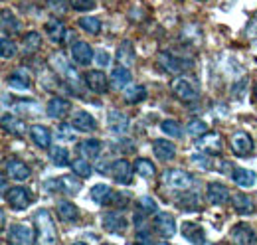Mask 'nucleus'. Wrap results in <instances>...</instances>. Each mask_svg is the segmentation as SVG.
Returning a JSON list of instances; mask_svg holds the SVG:
<instances>
[{
	"instance_id": "obj_1",
	"label": "nucleus",
	"mask_w": 257,
	"mask_h": 245,
	"mask_svg": "<svg viewBox=\"0 0 257 245\" xmlns=\"http://www.w3.org/2000/svg\"><path fill=\"white\" fill-rule=\"evenodd\" d=\"M170 91L182 103H194V101L200 99V83H198V79L194 75L178 73L170 81Z\"/></svg>"
},
{
	"instance_id": "obj_50",
	"label": "nucleus",
	"mask_w": 257,
	"mask_h": 245,
	"mask_svg": "<svg viewBox=\"0 0 257 245\" xmlns=\"http://www.w3.org/2000/svg\"><path fill=\"white\" fill-rule=\"evenodd\" d=\"M243 34H245L249 40H257V10L251 14V18L247 20V26H245Z\"/></svg>"
},
{
	"instance_id": "obj_16",
	"label": "nucleus",
	"mask_w": 257,
	"mask_h": 245,
	"mask_svg": "<svg viewBox=\"0 0 257 245\" xmlns=\"http://www.w3.org/2000/svg\"><path fill=\"white\" fill-rule=\"evenodd\" d=\"M206 198L210 204L214 206H222V204H227L231 200V192L229 188L222 182H210L208 188H206Z\"/></svg>"
},
{
	"instance_id": "obj_10",
	"label": "nucleus",
	"mask_w": 257,
	"mask_h": 245,
	"mask_svg": "<svg viewBox=\"0 0 257 245\" xmlns=\"http://www.w3.org/2000/svg\"><path fill=\"white\" fill-rule=\"evenodd\" d=\"M229 147L235 156H249L255 149V143L247 131H235L229 139Z\"/></svg>"
},
{
	"instance_id": "obj_42",
	"label": "nucleus",
	"mask_w": 257,
	"mask_h": 245,
	"mask_svg": "<svg viewBox=\"0 0 257 245\" xmlns=\"http://www.w3.org/2000/svg\"><path fill=\"white\" fill-rule=\"evenodd\" d=\"M180 40H182V44L186 42V44H200V40H202V30L196 26V24H188V26H184L182 32H180Z\"/></svg>"
},
{
	"instance_id": "obj_28",
	"label": "nucleus",
	"mask_w": 257,
	"mask_h": 245,
	"mask_svg": "<svg viewBox=\"0 0 257 245\" xmlns=\"http://www.w3.org/2000/svg\"><path fill=\"white\" fill-rule=\"evenodd\" d=\"M109 81H111V87L113 89H125L128 83H131V71H128L127 65H117V67H113V71H111V77H109Z\"/></svg>"
},
{
	"instance_id": "obj_27",
	"label": "nucleus",
	"mask_w": 257,
	"mask_h": 245,
	"mask_svg": "<svg viewBox=\"0 0 257 245\" xmlns=\"http://www.w3.org/2000/svg\"><path fill=\"white\" fill-rule=\"evenodd\" d=\"M184 239H188L190 243H206V233H204V227L200 223H194V221H184L182 223V231Z\"/></svg>"
},
{
	"instance_id": "obj_52",
	"label": "nucleus",
	"mask_w": 257,
	"mask_h": 245,
	"mask_svg": "<svg viewBox=\"0 0 257 245\" xmlns=\"http://www.w3.org/2000/svg\"><path fill=\"white\" fill-rule=\"evenodd\" d=\"M48 8L54 14H65L67 12V0H48Z\"/></svg>"
},
{
	"instance_id": "obj_15",
	"label": "nucleus",
	"mask_w": 257,
	"mask_h": 245,
	"mask_svg": "<svg viewBox=\"0 0 257 245\" xmlns=\"http://www.w3.org/2000/svg\"><path fill=\"white\" fill-rule=\"evenodd\" d=\"M83 81H85V85L89 87V91L97 93V95L107 93L109 91V85H111V81L107 79V75H105L101 69H89V71L85 73Z\"/></svg>"
},
{
	"instance_id": "obj_21",
	"label": "nucleus",
	"mask_w": 257,
	"mask_h": 245,
	"mask_svg": "<svg viewBox=\"0 0 257 245\" xmlns=\"http://www.w3.org/2000/svg\"><path fill=\"white\" fill-rule=\"evenodd\" d=\"M28 133H30V139H32V143L38 147V149H42V151L52 149V133H50V129H48V127L32 125Z\"/></svg>"
},
{
	"instance_id": "obj_49",
	"label": "nucleus",
	"mask_w": 257,
	"mask_h": 245,
	"mask_svg": "<svg viewBox=\"0 0 257 245\" xmlns=\"http://www.w3.org/2000/svg\"><path fill=\"white\" fill-rule=\"evenodd\" d=\"M69 6L75 12H85V10H93L95 8V0H69Z\"/></svg>"
},
{
	"instance_id": "obj_7",
	"label": "nucleus",
	"mask_w": 257,
	"mask_h": 245,
	"mask_svg": "<svg viewBox=\"0 0 257 245\" xmlns=\"http://www.w3.org/2000/svg\"><path fill=\"white\" fill-rule=\"evenodd\" d=\"M4 200H6V204L12 208V210H26L30 204H32V192L30 190H26V188H22V186H14V188H10V190H6L4 192Z\"/></svg>"
},
{
	"instance_id": "obj_56",
	"label": "nucleus",
	"mask_w": 257,
	"mask_h": 245,
	"mask_svg": "<svg viewBox=\"0 0 257 245\" xmlns=\"http://www.w3.org/2000/svg\"><path fill=\"white\" fill-rule=\"evenodd\" d=\"M255 97H257V83H255Z\"/></svg>"
},
{
	"instance_id": "obj_40",
	"label": "nucleus",
	"mask_w": 257,
	"mask_h": 245,
	"mask_svg": "<svg viewBox=\"0 0 257 245\" xmlns=\"http://www.w3.org/2000/svg\"><path fill=\"white\" fill-rule=\"evenodd\" d=\"M42 48V36L38 32H28L22 40V50L24 54H36Z\"/></svg>"
},
{
	"instance_id": "obj_44",
	"label": "nucleus",
	"mask_w": 257,
	"mask_h": 245,
	"mask_svg": "<svg viewBox=\"0 0 257 245\" xmlns=\"http://www.w3.org/2000/svg\"><path fill=\"white\" fill-rule=\"evenodd\" d=\"M50 158H52V162L56 166H69L71 164L69 153H67V149H64V147H54L52 153H50Z\"/></svg>"
},
{
	"instance_id": "obj_35",
	"label": "nucleus",
	"mask_w": 257,
	"mask_h": 245,
	"mask_svg": "<svg viewBox=\"0 0 257 245\" xmlns=\"http://www.w3.org/2000/svg\"><path fill=\"white\" fill-rule=\"evenodd\" d=\"M58 215L67 221V223H73V221H77V217H79V210L73 206V202H67V200H60L58 202Z\"/></svg>"
},
{
	"instance_id": "obj_37",
	"label": "nucleus",
	"mask_w": 257,
	"mask_h": 245,
	"mask_svg": "<svg viewBox=\"0 0 257 245\" xmlns=\"http://www.w3.org/2000/svg\"><path fill=\"white\" fill-rule=\"evenodd\" d=\"M135 172H137L139 176L151 180V178L157 176V166H155L153 160H149V158H137V160H135Z\"/></svg>"
},
{
	"instance_id": "obj_22",
	"label": "nucleus",
	"mask_w": 257,
	"mask_h": 245,
	"mask_svg": "<svg viewBox=\"0 0 257 245\" xmlns=\"http://www.w3.org/2000/svg\"><path fill=\"white\" fill-rule=\"evenodd\" d=\"M71 125L75 131H81V133H95L97 131L95 117L89 115L87 111H75L71 115Z\"/></svg>"
},
{
	"instance_id": "obj_29",
	"label": "nucleus",
	"mask_w": 257,
	"mask_h": 245,
	"mask_svg": "<svg viewBox=\"0 0 257 245\" xmlns=\"http://www.w3.org/2000/svg\"><path fill=\"white\" fill-rule=\"evenodd\" d=\"M231 206H233V210L239 215H249L255 212L253 200L249 196H245V194H233L231 196Z\"/></svg>"
},
{
	"instance_id": "obj_46",
	"label": "nucleus",
	"mask_w": 257,
	"mask_h": 245,
	"mask_svg": "<svg viewBox=\"0 0 257 245\" xmlns=\"http://www.w3.org/2000/svg\"><path fill=\"white\" fill-rule=\"evenodd\" d=\"M137 208L143 212V214H157V210H159V206H157V202L151 198V196H143V198H139V202H137Z\"/></svg>"
},
{
	"instance_id": "obj_19",
	"label": "nucleus",
	"mask_w": 257,
	"mask_h": 245,
	"mask_svg": "<svg viewBox=\"0 0 257 245\" xmlns=\"http://www.w3.org/2000/svg\"><path fill=\"white\" fill-rule=\"evenodd\" d=\"M0 122H2V131L12 135V137H26V131H30L26 127V122L18 119L16 115H10V113H4Z\"/></svg>"
},
{
	"instance_id": "obj_55",
	"label": "nucleus",
	"mask_w": 257,
	"mask_h": 245,
	"mask_svg": "<svg viewBox=\"0 0 257 245\" xmlns=\"http://www.w3.org/2000/svg\"><path fill=\"white\" fill-rule=\"evenodd\" d=\"M194 2H198V4H204V2H208V0H194Z\"/></svg>"
},
{
	"instance_id": "obj_43",
	"label": "nucleus",
	"mask_w": 257,
	"mask_h": 245,
	"mask_svg": "<svg viewBox=\"0 0 257 245\" xmlns=\"http://www.w3.org/2000/svg\"><path fill=\"white\" fill-rule=\"evenodd\" d=\"M0 54H2L4 60H12V58H16V54H18L16 44H14L6 34H4L2 40H0Z\"/></svg>"
},
{
	"instance_id": "obj_4",
	"label": "nucleus",
	"mask_w": 257,
	"mask_h": 245,
	"mask_svg": "<svg viewBox=\"0 0 257 245\" xmlns=\"http://www.w3.org/2000/svg\"><path fill=\"white\" fill-rule=\"evenodd\" d=\"M157 65H159V69L164 71V73L178 75V73L190 71V69L194 67V60H190V58L174 56L172 52H161V54H159V58H157Z\"/></svg>"
},
{
	"instance_id": "obj_20",
	"label": "nucleus",
	"mask_w": 257,
	"mask_h": 245,
	"mask_svg": "<svg viewBox=\"0 0 257 245\" xmlns=\"http://www.w3.org/2000/svg\"><path fill=\"white\" fill-rule=\"evenodd\" d=\"M71 111V103L64 99V97H52L50 101H48V105H46V113H48V117H52V119H64L67 117V113Z\"/></svg>"
},
{
	"instance_id": "obj_24",
	"label": "nucleus",
	"mask_w": 257,
	"mask_h": 245,
	"mask_svg": "<svg viewBox=\"0 0 257 245\" xmlns=\"http://www.w3.org/2000/svg\"><path fill=\"white\" fill-rule=\"evenodd\" d=\"M77 153H79V156H83L87 160H95L103 153V143L97 141V139H85V141H81L77 145Z\"/></svg>"
},
{
	"instance_id": "obj_54",
	"label": "nucleus",
	"mask_w": 257,
	"mask_h": 245,
	"mask_svg": "<svg viewBox=\"0 0 257 245\" xmlns=\"http://www.w3.org/2000/svg\"><path fill=\"white\" fill-rule=\"evenodd\" d=\"M247 85V79H241V81H237L233 87H231V95L235 97V99H241L243 97V87Z\"/></svg>"
},
{
	"instance_id": "obj_41",
	"label": "nucleus",
	"mask_w": 257,
	"mask_h": 245,
	"mask_svg": "<svg viewBox=\"0 0 257 245\" xmlns=\"http://www.w3.org/2000/svg\"><path fill=\"white\" fill-rule=\"evenodd\" d=\"M178 208L186 210V212H194L200 208V200H198V194H194L190 190H186L180 198H178Z\"/></svg>"
},
{
	"instance_id": "obj_38",
	"label": "nucleus",
	"mask_w": 257,
	"mask_h": 245,
	"mask_svg": "<svg viewBox=\"0 0 257 245\" xmlns=\"http://www.w3.org/2000/svg\"><path fill=\"white\" fill-rule=\"evenodd\" d=\"M123 97H125L127 103L137 105V103H141V101L147 99V89H145V85H127L123 89Z\"/></svg>"
},
{
	"instance_id": "obj_13",
	"label": "nucleus",
	"mask_w": 257,
	"mask_h": 245,
	"mask_svg": "<svg viewBox=\"0 0 257 245\" xmlns=\"http://www.w3.org/2000/svg\"><path fill=\"white\" fill-rule=\"evenodd\" d=\"M46 188L50 190V192H64L67 196H73V194H77L79 190H81V180H79V176L77 178H73V176H60L58 180H50V182L46 184Z\"/></svg>"
},
{
	"instance_id": "obj_32",
	"label": "nucleus",
	"mask_w": 257,
	"mask_h": 245,
	"mask_svg": "<svg viewBox=\"0 0 257 245\" xmlns=\"http://www.w3.org/2000/svg\"><path fill=\"white\" fill-rule=\"evenodd\" d=\"M0 20H2V32L8 36H16V34H20L22 30V24H20V20L10 12V10H2V14H0Z\"/></svg>"
},
{
	"instance_id": "obj_25",
	"label": "nucleus",
	"mask_w": 257,
	"mask_h": 245,
	"mask_svg": "<svg viewBox=\"0 0 257 245\" xmlns=\"http://www.w3.org/2000/svg\"><path fill=\"white\" fill-rule=\"evenodd\" d=\"M153 153L162 162H170L176 156V147L166 139H157V141H153Z\"/></svg>"
},
{
	"instance_id": "obj_12",
	"label": "nucleus",
	"mask_w": 257,
	"mask_h": 245,
	"mask_svg": "<svg viewBox=\"0 0 257 245\" xmlns=\"http://www.w3.org/2000/svg\"><path fill=\"white\" fill-rule=\"evenodd\" d=\"M153 227L159 235H162V239H170L176 233V219L166 212H157L153 217Z\"/></svg>"
},
{
	"instance_id": "obj_48",
	"label": "nucleus",
	"mask_w": 257,
	"mask_h": 245,
	"mask_svg": "<svg viewBox=\"0 0 257 245\" xmlns=\"http://www.w3.org/2000/svg\"><path fill=\"white\" fill-rule=\"evenodd\" d=\"M111 206L117 208V210H125L128 206V194L113 192V196H111Z\"/></svg>"
},
{
	"instance_id": "obj_3",
	"label": "nucleus",
	"mask_w": 257,
	"mask_h": 245,
	"mask_svg": "<svg viewBox=\"0 0 257 245\" xmlns=\"http://www.w3.org/2000/svg\"><path fill=\"white\" fill-rule=\"evenodd\" d=\"M34 225L38 233V243H58V229H56L54 217L48 210H38L34 214Z\"/></svg>"
},
{
	"instance_id": "obj_14",
	"label": "nucleus",
	"mask_w": 257,
	"mask_h": 245,
	"mask_svg": "<svg viewBox=\"0 0 257 245\" xmlns=\"http://www.w3.org/2000/svg\"><path fill=\"white\" fill-rule=\"evenodd\" d=\"M101 225L107 233H113V235H123L127 231V219L125 215H121L119 212H107L101 219Z\"/></svg>"
},
{
	"instance_id": "obj_51",
	"label": "nucleus",
	"mask_w": 257,
	"mask_h": 245,
	"mask_svg": "<svg viewBox=\"0 0 257 245\" xmlns=\"http://www.w3.org/2000/svg\"><path fill=\"white\" fill-rule=\"evenodd\" d=\"M71 129H73L71 122H69V125H67V122H62V125L58 127V139H62V141H73L75 137H73V131H71Z\"/></svg>"
},
{
	"instance_id": "obj_8",
	"label": "nucleus",
	"mask_w": 257,
	"mask_h": 245,
	"mask_svg": "<svg viewBox=\"0 0 257 245\" xmlns=\"http://www.w3.org/2000/svg\"><path fill=\"white\" fill-rule=\"evenodd\" d=\"M6 235H8V243L12 245H30L38 241V237L34 235V229L26 223H12L6 229Z\"/></svg>"
},
{
	"instance_id": "obj_30",
	"label": "nucleus",
	"mask_w": 257,
	"mask_h": 245,
	"mask_svg": "<svg viewBox=\"0 0 257 245\" xmlns=\"http://www.w3.org/2000/svg\"><path fill=\"white\" fill-rule=\"evenodd\" d=\"M8 85H10L12 89H20V91L30 89L32 79H30L28 69H16V71H12V75L8 77Z\"/></svg>"
},
{
	"instance_id": "obj_11",
	"label": "nucleus",
	"mask_w": 257,
	"mask_h": 245,
	"mask_svg": "<svg viewBox=\"0 0 257 245\" xmlns=\"http://www.w3.org/2000/svg\"><path fill=\"white\" fill-rule=\"evenodd\" d=\"M4 174L10 178V180H16V182H26L30 178V166L20 160V158H6L4 160Z\"/></svg>"
},
{
	"instance_id": "obj_39",
	"label": "nucleus",
	"mask_w": 257,
	"mask_h": 245,
	"mask_svg": "<svg viewBox=\"0 0 257 245\" xmlns=\"http://www.w3.org/2000/svg\"><path fill=\"white\" fill-rule=\"evenodd\" d=\"M77 26L85 32V34H89V36L101 34V20L95 18V16H83V18H79L77 20Z\"/></svg>"
},
{
	"instance_id": "obj_2",
	"label": "nucleus",
	"mask_w": 257,
	"mask_h": 245,
	"mask_svg": "<svg viewBox=\"0 0 257 245\" xmlns=\"http://www.w3.org/2000/svg\"><path fill=\"white\" fill-rule=\"evenodd\" d=\"M50 63H52L54 71L60 75V79L69 87V91H75V93L81 91V77H79V73L69 65V61L65 60L64 54H60V52L54 54V56L50 58Z\"/></svg>"
},
{
	"instance_id": "obj_17",
	"label": "nucleus",
	"mask_w": 257,
	"mask_h": 245,
	"mask_svg": "<svg viewBox=\"0 0 257 245\" xmlns=\"http://www.w3.org/2000/svg\"><path fill=\"white\" fill-rule=\"evenodd\" d=\"M71 58L77 65L87 67L91 61L95 60V52L87 42H75V44H71Z\"/></svg>"
},
{
	"instance_id": "obj_23",
	"label": "nucleus",
	"mask_w": 257,
	"mask_h": 245,
	"mask_svg": "<svg viewBox=\"0 0 257 245\" xmlns=\"http://www.w3.org/2000/svg\"><path fill=\"white\" fill-rule=\"evenodd\" d=\"M107 125L115 135H125L128 131V117L119 109H111L107 113Z\"/></svg>"
},
{
	"instance_id": "obj_5",
	"label": "nucleus",
	"mask_w": 257,
	"mask_h": 245,
	"mask_svg": "<svg viewBox=\"0 0 257 245\" xmlns=\"http://www.w3.org/2000/svg\"><path fill=\"white\" fill-rule=\"evenodd\" d=\"M162 182L166 184L168 188L176 190V192H186L190 190L194 184V176L186 170H180V168H170V170H164L162 172Z\"/></svg>"
},
{
	"instance_id": "obj_47",
	"label": "nucleus",
	"mask_w": 257,
	"mask_h": 245,
	"mask_svg": "<svg viewBox=\"0 0 257 245\" xmlns=\"http://www.w3.org/2000/svg\"><path fill=\"white\" fill-rule=\"evenodd\" d=\"M190 137H200V135H204V133H208V125H206V121H200V119H194V121H190L188 125H186V129H184Z\"/></svg>"
},
{
	"instance_id": "obj_53",
	"label": "nucleus",
	"mask_w": 257,
	"mask_h": 245,
	"mask_svg": "<svg viewBox=\"0 0 257 245\" xmlns=\"http://www.w3.org/2000/svg\"><path fill=\"white\" fill-rule=\"evenodd\" d=\"M95 63L99 67H107V65L111 63V56H109L107 52L99 50V52H95Z\"/></svg>"
},
{
	"instance_id": "obj_9",
	"label": "nucleus",
	"mask_w": 257,
	"mask_h": 245,
	"mask_svg": "<svg viewBox=\"0 0 257 245\" xmlns=\"http://www.w3.org/2000/svg\"><path fill=\"white\" fill-rule=\"evenodd\" d=\"M109 174L111 178L121 186H127L133 182V174H135V164H131L125 158H119V160H113L109 164Z\"/></svg>"
},
{
	"instance_id": "obj_45",
	"label": "nucleus",
	"mask_w": 257,
	"mask_h": 245,
	"mask_svg": "<svg viewBox=\"0 0 257 245\" xmlns=\"http://www.w3.org/2000/svg\"><path fill=\"white\" fill-rule=\"evenodd\" d=\"M161 131L166 135V137H182V127L180 122L174 121V119H166V121L161 122Z\"/></svg>"
},
{
	"instance_id": "obj_34",
	"label": "nucleus",
	"mask_w": 257,
	"mask_h": 245,
	"mask_svg": "<svg viewBox=\"0 0 257 245\" xmlns=\"http://www.w3.org/2000/svg\"><path fill=\"white\" fill-rule=\"evenodd\" d=\"M117 60L121 65H127V67H131L135 63V46H133L131 40L121 42V46L117 48Z\"/></svg>"
},
{
	"instance_id": "obj_26",
	"label": "nucleus",
	"mask_w": 257,
	"mask_h": 245,
	"mask_svg": "<svg viewBox=\"0 0 257 245\" xmlns=\"http://www.w3.org/2000/svg\"><path fill=\"white\" fill-rule=\"evenodd\" d=\"M44 32H46V36L50 38V42H54V44H64L65 36H67L64 22H62V20H58V18L48 20V22H46V26H44Z\"/></svg>"
},
{
	"instance_id": "obj_18",
	"label": "nucleus",
	"mask_w": 257,
	"mask_h": 245,
	"mask_svg": "<svg viewBox=\"0 0 257 245\" xmlns=\"http://www.w3.org/2000/svg\"><path fill=\"white\" fill-rule=\"evenodd\" d=\"M231 241L237 245H247V243H257L255 231L251 229V225H247L245 221H239L231 227Z\"/></svg>"
},
{
	"instance_id": "obj_33",
	"label": "nucleus",
	"mask_w": 257,
	"mask_h": 245,
	"mask_svg": "<svg viewBox=\"0 0 257 245\" xmlns=\"http://www.w3.org/2000/svg\"><path fill=\"white\" fill-rule=\"evenodd\" d=\"M91 200L99 204V206H105V204H111V196H113V190L109 184H95L91 188Z\"/></svg>"
},
{
	"instance_id": "obj_6",
	"label": "nucleus",
	"mask_w": 257,
	"mask_h": 245,
	"mask_svg": "<svg viewBox=\"0 0 257 245\" xmlns=\"http://www.w3.org/2000/svg\"><path fill=\"white\" fill-rule=\"evenodd\" d=\"M194 147L200 151V153H206L208 156H218V154L224 151V141H222V135L220 133H204L200 137L194 139Z\"/></svg>"
},
{
	"instance_id": "obj_36",
	"label": "nucleus",
	"mask_w": 257,
	"mask_h": 245,
	"mask_svg": "<svg viewBox=\"0 0 257 245\" xmlns=\"http://www.w3.org/2000/svg\"><path fill=\"white\" fill-rule=\"evenodd\" d=\"M69 166H71L73 174H75V176H79V178H89V176L93 174V166H91V162H89L87 158H83V156L73 158Z\"/></svg>"
},
{
	"instance_id": "obj_31",
	"label": "nucleus",
	"mask_w": 257,
	"mask_h": 245,
	"mask_svg": "<svg viewBox=\"0 0 257 245\" xmlns=\"http://www.w3.org/2000/svg\"><path fill=\"white\" fill-rule=\"evenodd\" d=\"M231 180L237 186H241V188H251V186H255L257 174L249 168H233Z\"/></svg>"
}]
</instances>
